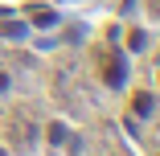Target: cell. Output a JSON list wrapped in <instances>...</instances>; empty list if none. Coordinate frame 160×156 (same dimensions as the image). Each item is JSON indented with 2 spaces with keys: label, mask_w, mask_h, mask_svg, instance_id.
<instances>
[{
  "label": "cell",
  "mask_w": 160,
  "mask_h": 156,
  "mask_svg": "<svg viewBox=\"0 0 160 156\" xmlns=\"http://www.w3.org/2000/svg\"><path fill=\"white\" fill-rule=\"evenodd\" d=\"M103 78L111 86H123V66H119V62H107V66H103Z\"/></svg>",
  "instance_id": "cell-1"
},
{
  "label": "cell",
  "mask_w": 160,
  "mask_h": 156,
  "mask_svg": "<svg viewBox=\"0 0 160 156\" xmlns=\"http://www.w3.org/2000/svg\"><path fill=\"white\" fill-rule=\"evenodd\" d=\"M152 111V99L148 95H136V115H148Z\"/></svg>",
  "instance_id": "cell-2"
},
{
  "label": "cell",
  "mask_w": 160,
  "mask_h": 156,
  "mask_svg": "<svg viewBox=\"0 0 160 156\" xmlns=\"http://www.w3.org/2000/svg\"><path fill=\"white\" fill-rule=\"evenodd\" d=\"M0 156H4V148H0Z\"/></svg>",
  "instance_id": "cell-3"
}]
</instances>
